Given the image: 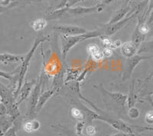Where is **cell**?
Wrapping results in <instances>:
<instances>
[{
    "instance_id": "1",
    "label": "cell",
    "mask_w": 153,
    "mask_h": 136,
    "mask_svg": "<svg viewBox=\"0 0 153 136\" xmlns=\"http://www.w3.org/2000/svg\"><path fill=\"white\" fill-rule=\"evenodd\" d=\"M50 36L49 35H38V37H36L35 41H34L33 44L31 46V49L29 50L28 53L25 54V60L21 64L20 66V72H19V81H18L17 87H16V91H15V96H16V99L18 98L19 95V92L21 89L22 86L23 85V80H24L25 77L26 75L27 72L28 70V67L30 64V61H31V58H33V55L35 54V51L37 50L38 47L42 43L45 42L46 41L49 40Z\"/></svg>"
},
{
    "instance_id": "2",
    "label": "cell",
    "mask_w": 153,
    "mask_h": 136,
    "mask_svg": "<svg viewBox=\"0 0 153 136\" xmlns=\"http://www.w3.org/2000/svg\"><path fill=\"white\" fill-rule=\"evenodd\" d=\"M103 32L102 30H96L92 32H88L84 35H75V36H66V35H62L61 36V54H62L63 59H65L71 51V49L75 45L78 44L79 42L84 41L90 38H98V37L103 36Z\"/></svg>"
},
{
    "instance_id": "3",
    "label": "cell",
    "mask_w": 153,
    "mask_h": 136,
    "mask_svg": "<svg viewBox=\"0 0 153 136\" xmlns=\"http://www.w3.org/2000/svg\"><path fill=\"white\" fill-rule=\"evenodd\" d=\"M0 97L1 103H3L7 109V115L12 118L16 122L20 116V112L19 109V106L14 90L9 89L0 84Z\"/></svg>"
},
{
    "instance_id": "4",
    "label": "cell",
    "mask_w": 153,
    "mask_h": 136,
    "mask_svg": "<svg viewBox=\"0 0 153 136\" xmlns=\"http://www.w3.org/2000/svg\"><path fill=\"white\" fill-rule=\"evenodd\" d=\"M94 88L100 91V92L103 95V101L106 102L107 104H113V106L115 108L124 109L125 105L127 102L128 96L120 92H109L102 86V84L94 85Z\"/></svg>"
},
{
    "instance_id": "5",
    "label": "cell",
    "mask_w": 153,
    "mask_h": 136,
    "mask_svg": "<svg viewBox=\"0 0 153 136\" xmlns=\"http://www.w3.org/2000/svg\"><path fill=\"white\" fill-rule=\"evenodd\" d=\"M139 11L132 9L129 14L127 15L126 17L124 18L123 19H122L121 21L114 23V24H110V25H105L104 24V28L101 29L102 30V32H103V35H104V36L107 37L114 35L116 32H117L118 31H120L121 28H123L124 26H126L129 21H132L134 18L139 14Z\"/></svg>"
},
{
    "instance_id": "6",
    "label": "cell",
    "mask_w": 153,
    "mask_h": 136,
    "mask_svg": "<svg viewBox=\"0 0 153 136\" xmlns=\"http://www.w3.org/2000/svg\"><path fill=\"white\" fill-rule=\"evenodd\" d=\"M42 83H43V77L40 76L37 79L36 84H35L31 95H30L29 109H28V118H29V119H35L37 115L36 108L37 106H38L39 97L41 96Z\"/></svg>"
},
{
    "instance_id": "7",
    "label": "cell",
    "mask_w": 153,
    "mask_h": 136,
    "mask_svg": "<svg viewBox=\"0 0 153 136\" xmlns=\"http://www.w3.org/2000/svg\"><path fill=\"white\" fill-rule=\"evenodd\" d=\"M97 120H100L103 122H106L107 124L110 125L113 129H117L120 132H125V133H134L133 127L132 126L127 125L126 122L120 120V119H113L110 117L103 116V115H98L97 118Z\"/></svg>"
},
{
    "instance_id": "8",
    "label": "cell",
    "mask_w": 153,
    "mask_h": 136,
    "mask_svg": "<svg viewBox=\"0 0 153 136\" xmlns=\"http://www.w3.org/2000/svg\"><path fill=\"white\" fill-rule=\"evenodd\" d=\"M150 58V57H143L140 56L139 54H136L135 56L132 57V58H129L127 61L126 66V70L124 71L123 77V81L126 80L127 79H129L132 75V72L135 70V68L137 67L141 61H144V60H147Z\"/></svg>"
},
{
    "instance_id": "9",
    "label": "cell",
    "mask_w": 153,
    "mask_h": 136,
    "mask_svg": "<svg viewBox=\"0 0 153 136\" xmlns=\"http://www.w3.org/2000/svg\"><path fill=\"white\" fill-rule=\"evenodd\" d=\"M54 30L61 33L62 35L66 36H75V35H84L88 32L87 29L81 27L73 26V25H57L54 27Z\"/></svg>"
},
{
    "instance_id": "10",
    "label": "cell",
    "mask_w": 153,
    "mask_h": 136,
    "mask_svg": "<svg viewBox=\"0 0 153 136\" xmlns=\"http://www.w3.org/2000/svg\"><path fill=\"white\" fill-rule=\"evenodd\" d=\"M99 5H97L93 7H83V6H76V7L69 8L68 14L71 16H87V15L95 13L97 12H100Z\"/></svg>"
},
{
    "instance_id": "11",
    "label": "cell",
    "mask_w": 153,
    "mask_h": 136,
    "mask_svg": "<svg viewBox=\"0 0 153 136\" xmlns=\"http://www.w3.org/2000/svg\"><path fill=\"white\" fill-rule=\"evenodd\" d=\"M37 83L36 80H32L31 81H25L22 86L19 95V100H17L18 104H21L24 100H25L31 95V92L35 87Z\"/></svg>"
},
{
    "instance_id": "12",
    "label": "cell",
    "mask_w": 153,
    "mask_h": 136,
    "mask_svg": "<svg viewBox=\"0 0 153 136\" xmlns=\"http://www.w3.org/2000/svg\"><path fill=\"white\" fill-rule=\"evenodd\" d=\"M25 54H12L9 53H2L0 55V63L7 65L12 63L22 64L25 60Z\"/></svg>"
},
{
    "instance_id": "13",
    "label": "cell",
    "mask_w": 153,
    "mask_h": 136,
    "mask_svg": "<svg viewBox=\"0 0 153 136\" xmlns=\"http://www.w3.org/2000/svg\"><path fill=\"white\" fill-rule=\"evenodd\" d=\"M131 11V7L129 5L126 4L124 6H123L121 9H118V10L116 12L114 16H113L111 19L108 21L106 24H105V25H110V24H114L116 22H118V21H121L122 19H123L126 16L129 14Z\"/></svg>"
},
{
    "instance_id": "14",
    "label": "cell",
    "mask_w": 153,
    "mask_h": 136,
    "mask_svg": "<svg viewBox=\"0 0 153 136\" xmlns=\"http://www.w3.org/2000/svg\"><path fill=\"white\" fill-rule=\"evenodd\" d=\"M56 93H57V91L55 89L51 88V89L45 91L43 93L41 94L40 97H39V100H38V106H37L36 108L37 114L40 112L41 110H42V109L45 106V105L46 104V103H47L54 95H55Z\"/></svg>"
},
{
    "instance_id": "15",
    "label": "cell",
    "mask_w": 153,
    "mask_h": 136,
    "mask_svg": "<svg viewBox=\"0 0 153 136\" xmlns=\"http://www.w3.org/2000/svg\"><path fill=\"white\" fill-rule=\"evenodd\" d=\"M87 51L88 54L94 61H100L104 58L103 51L96 44H90L87 46Z\"/></svg>"
},
{
    "instance_id": "16",
    "label": "cell",
    "mask_w": 153,
    "mask_h": 136,
    "mask_svg": "<svg viewBox=\"0 0 153 136\" xmlns=\"http://www.w3.org/2000/svg\"><path fill=\"white\" fill-rule=\"evenodd\" d=\"M138 48L132 41H126L123 43L121 46V53L124 57L130 58L135 56Z\"/></svg>"
},
{
    "instance_id": "17",
    "label": "cell",
    "mask_w": 153,
    "mask_h": 136,
    "mask_svg": "<svg viewBox=\"0 0 153 136\" xmlns=\"http://www.w3.org/2000/svg\"><path fill=\"white\" fill-rule=\"evenodd\" d=\"M15 121L8 115L5 116H0V126H1V136H3L5 133L14 126Z\"/></svg>"
},
{
    "instance_id": "18",
    "label": "cell",
    "mask_w": 153,
    "mask_h": 136,
    "mask_svg": "<svg viewBox=\"0 0 153 136\" xmlns=\"http://www.w3.org/2000/svg\"><path fill=\"white\" fill-rule=\"evenodd\" d=\"M41 128V123L39 121L36 120L35 119H29L26 122H25L23 129L26 132L31 133L38 131Z\"/></svg>"
},
{
    "instance_id": "19",
    "label": "cell",
    "mask_w": 153,
    "mask_h": 136,
    "mask_svg": "<svg viewBox=\"0 0 153 136\" xmlns=\"http://www.w3.org/2000/svg\"><path fill=\"white\" fill-rule=\"evenodd\" d=\"M145 39H146V35H143L141 32H139V28L136 25V28L134 29L133 33L132 35V41H131L139 49L140 47V46L142 45V44L143 43V41H145Z\"/></svg>"
},
{
    "instance_id": "20",
    "label": "cell",
    "mask_w": 153,
    "mask_h": 136,
    "mask_svg": "<svg viewBox=\"0 0 153 136\" xmlns=\"http://www.w3.org/2000/svg\"><path fill=\"white\" fill-rule=\"evenodd\" d=\"M69 8L62 7V8H57L55 10L52 11V12H49L48 14L46 16V20H54L59 18L62 17L63 16L68 14V11Z\"/></svg>"
},
{
    "instance_id": "21",
    "label": "cell",
    "mask_w": 153,
    "mask_h": 136,
    "mask_svg": "<svg viewBox=\"0 0 153 136\" xmlns=\"http://www.w3.org/2000/svg\"><path fill=\"white\" fill-rule=\"evenodd\" d=\"M136 100H137V96L135 92V83L132 81L129 86V92L128 95V99H127V103H128V106L129 108H132L135 106Z\"/></svg>"
},
{
    "instance_id": "22",
    "label": "cell",
    "mask_w": 153,
    "mask_h": 136,
    "mask_svg": "<svg viewBox=\"0 0 153 136\" xmlns=\"http://www.w3.org/2000/svg\"><path fill=\"white\" fill-rule=\"evenodd\" d=\"M47 20L45 19V18H38V19H35L30 22L31 28H33L35 32H41V31H42L44 28L47 26Z\"/></svg>"
},
{
    "instance_id": "23",
    "label": "cell",
    "mask_w": 153,
    "mask_h": 136,
    "mask_svg": "<svg viewBox=\"0 0 153 136\" xmlns=\"http://www.w3.org/2000/svg\"><path fill=\"white\" fill-rule=\"evenodd\" d=\"M71 116L73 117L74 119L78 121L84 120V117H85L84 112L80 108L76 106L71 108Z\"/></svg>"
},
{
    "instance_id": "24",
    "label": "cell",
    "mask_w": 153,
    "mask_h": 136,
    "mask_svg": "<svg viewBox=\"0 0 153 136\" xmlns=\"http://www.w3.org/2000/svg\"><path fill=\"white\" fill-rule=\"evenodd\" d=\"M150 50H153V40L143 43L142 45L140 46V47L139 48L138 52H146V51H150Z\"/></svg>"
},
{
    "instance_id": "25",
    "label": "cell",
    "mask_w": 153,
    "mask_h": 136,
    "mask_svg": "<svg viewBox=\"0 0 153 136\" xmlns=\"http://www.w3.org/2000/svg\"><path fill=\"white\" fill-rule=\"evenodd\" d=\"M84 1H85V0H65L60 6H58V8H72L76 4L79 3V2H84Z\"/></svg>"
},
{
    "instance_id": "26",
    "label": "cell",
    "mask_w": 153,
    "mask_h": 136,
    "mask_svg": "<svg viewBox=\"0 0 153 136\" xmlns=\"http://www.w3.org/2000/svg\"><path fill=\"white\" fill-rule=\"evenodd\" d=\"M128 115H129V116L130 119H138L139 116H140V111L139 110V109H137L136 107L133 106V107H132V108H129Z\"/></svg>"
},
{
    "instance_id": "27",
    "label": "cell",
    "mask_w": 153,
    "mask_h": 136,
    "mask_svg": "<svg viewBox=\"0 0 153 136\" xmlns=\"http://www.w3.org/2000/svg\"><path fill=\"white\" fill-rule=\"evenodd\" d=\"M85 127V122L84 121H79L77 122V123L75 126V133L76 135H82V132H83V130L84 129Z\"/></svg>"
},
{
    "instance_id": "28",
    "label": "cell",
    "mask_w": 153,
    "mask_h": 136,
    "mask_svg": "<svg viewBox=\"0 0 153 136\" xmlns=\"http://www.w3.org/2000/svg\"><path fill=\"white\" fill-rule=\"evenodd\" d=\"M100 38L101 39L102 44L103 45V47H110V48H111L112 43H113V41H112L110 40V39L107 36H104V35H103V36L100 37Z\"/></svg>"
},
{
    "instance_id": "29",
    "label": "cell",
    "mask_w": 153,
    "mask_h": 136,
    "mask_svg": "<svg viewBox=\"0 0 153 136\" xmlns=\"http://www.w3.org/2000/svg\"><path fill=\"white\" fill-rule=\"evenodd\" d=\"M85 132L87 136H94L97 132V130L94 126H88L85 128Z\"/></svg>"
},
{
    "instance_id": "30",
    "label": "cell",
    "mask_w": 153,
    "mask_h": 136,
    "mask_svg": "<svg viewBox=\"0 0 153 136\" xmlns=\"http://www.w3.org/2000/svg\"><path fill=\"white\" fill-rule=\"evenodd\" d=\"M17 126H12L10 129H9V130L5 133V135H4L3 136H17Z\"/></svg>"
},
{
    "instance_id": "31",
    "label": "cell",
    "mask_w": 153,
    "mask_h": 136,
    "mask_svg": "<svg viewBox=\"0 0 153 136\" xmlns=\"http://www.w3.org/2000/svg\"><path fill=\"white\" fill-rule=\"evenodd\" d=\"M145 121L148 124L153 125V111H149L148 112H146Z\"/></svg>"
},
{
    "instance_id": "32",
    "label": "cell",
    "mask_w": 153,
    "mask_h": 136,
    "mask_svg": "<svg viewBox=\"0 0 153 136\" xmlns=\"http://www.w3.org/2000/svg\"><path fill=\"white\" fill-rule=\"evenodd\" d=\"M133 129H136L138 132L152 131L153 132V126H132Z\"/></svg>"
},
{
    "instance_id": "33",
    "label": "cell",
    "mask_w": 153,
    "mask_h": 136,
    "mask_svg": "<svg viewBox=\"0 0 153 136\" xmlns=\"http://www.w3.org/2000/svg\"><path fill=\"white\" fill-rule=\"evenodd\" d=\"M7 115V109L3 103H0V116H5Z\"/></svg>"
},
{
    "instance_id": "34",
    "label": "cell",
    "mask_w": 153,
    "mask_h": 136,
    "mask_svg": "<svg viewBox=\"0 0 153 136\" xmlns=\"http://www.w3.org/2000/svg\"><path fill=\"white\" fill-rule=\"evenodd\" d=\"M100 2L98 5H99L100 10H102V9H103V8L104 7L105 5L111 3V2H113V1H115V0H100Z\"/></svg>"
},
{
    "instance_id": "35",
    "label": "cell",
    "mask_w": 153,
    "mask_h": 136,
    "mask_svg": "<svg viewBox=\"0 0 153 136\" xmlns=\"http://www.w3.org/2000/svg\"><path fill=\"white\" fill-rule=\"evenodd\" d=\"M103 53L104 57H111L113 54V51H112V48H110V47H104Z\"/></svg>"
},
{
    "instance_id": "36",
    "label": "cell",
    "mask_w": 153,
    "mask_h": 136,
    "mask_svg": "<svg viewBox=\"0 0 153 136\" xmlns=\"http://www.w3.org/2000/svg\"><path fill=\"white\" fill-rule=\"evenodd\" d=\"M60 128H61V131L64 132H65L66 135H68V136H84V135H76V133L72 132H71L70 130H68V129H65V128H64L65 129H62V128H61V126H60Z\"/></svg>"
},
{
    "instance_id": "37",
    "label": "cell",
    "mask_w": 153,
    "mask_h": 136,
    "mask_svg": "<svg viewBox=\"0 0 153 136\" xmlns=\"http://www.w3.org/2000/svg\"><path fill=\"white\" fill-rule=\"evenodd\" d=\"M107 136H138L136 135L134 133H125V132H120L114 135H107Z\"/></svg>"
},
{
    "instance_id": "38",
    "label": "cell",
    "mask_w": 153,
    "mask_h": 136,
    "mask_svg": "<svg viewBox=\"0 0 153 136\" xmlns=\"http://www.w3.org/2000/svg\"><path fill=\"white\" fill-rule=\"evenodd\" d=\"M123 44V43L120 41H113L112 43V46H111V48H118V47H121Z\"/></svg>"
},
{
    "instance_id": "39",
    "label": "cell",
    "mask_w": 153,
    "mask_h": 136,
    "mask_svg": "<svg viewBox=\"0 0 153 136\" xmlns=\"http://www.w3.org/2000/svg\"><path fill=\"white\" fill-rule=\"evenodd\" d=\"M152 9H153V0H149L148 4V9H147V11H146V16H147V15H149L150 12H151Z\"/></svg>"
},
{
    "instance_id": "40",
    "label": "cell",
    "mask_w": 153,
    "mask_h": 136,
    "mask_svg": "<svg viewBox=\"0 0 153 136\" xmlns=\"http://www.w3.org/2000/svg\"><path fill=\"white\" fill-rule=\"evenodd\" d=\"M147 24H149V25H150L151 24H152L153 23V9L150 12L149 15V17L148 18H147Z\"/></svg>"
},
{
    "instance_id": "41",
    "label": "cell",
    "mask_w": 153,
    "mask_h": 136,
    "mask_svg": "<svg viewBox=\"0 0 153 136\" xmlns=\"http://www.w3.org/2000/svg\"><path fill=\"white\" fill-rule=\"evenodd\" d=\"M31 2H43L44 0H28Z\"/></svg>"
},
{
    "instance_id": "42",
    "label": "cell",
    "mask_w": 153,
    "mask_h": 136,
    "mask_svg": "<svg viewBox=\"0 0 153 136\" xmlns=\"http://www.w3.org/2000/svg\"><path fill=\"white\" fill-rule=\"evenodd\" d=\"M148 100H149V103H150V104H151L152 106L153 107V100H152V98L150 97V96H149V97H148Z\"/></svg>"
},
{
    "instance_id": "43",
    "label": "cell",
    "mask_w": 153,
    "mask_h": 136,
    "mask_svg": "<svg viewBox=\"0 0 153 136\" xmlns=\"http://www.w3.org/2000/svg\"><path fill=\"white\" fill-rule=\"evenodd\" d=\"M148 95H149V96H152V95H153V89H152V90L150 91L149 92Z\"/></svg>"
},
{
    "instance_id": "44",
    "label": "cell",
    "mask_w": 153,
    "mask_h": 136,
    "mask_svg": "<svg viewBox=\"0 0 153 136\" xmlns=\"http://www.w3.org/2000/svg\"><path fill=\"white\" fill-rule=\"evenodd\" d=\"M136 2H145V1H149V0H135Z\"/></svg>"
}]
</instances>
